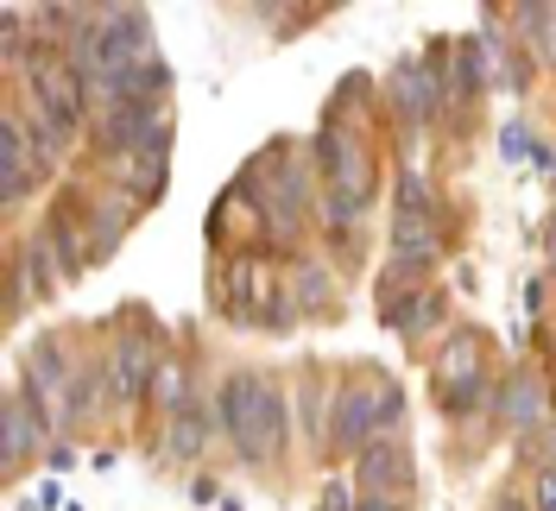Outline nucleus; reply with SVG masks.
Returning a JSON list of instances; mask_svg holds the SVG:
<instances>
[{"instance_id": "nucleus-19", "label": "nucleus", "mask_w": 556, "mask_h": 511, "mask_svg": "<svg viewBox=\"0 0 556 511\" xmlns=\"http://www.w3.org/2000/svg\"><path fill=\"white\" fill-rule=\"evenodd\" d=\"M500 152H506V158H525V152H531L525 127H506V133H500Z\"/></svg>"}, {"instance_id": "nucleus-6", "label": "nucleus", "mask_w": 556, "mask_h": 511, "mask_svg": "<svg viewBox=\"0 0 556 511\" xmlns=\"http://www.w3.org/2000/svg\"><path fill=\"white\" fill-rule=\"evenodd\" d=\"M437 95H443V89H437V69L399 64V76H392V102H399V114H405V120H417V127H424V120L437 114Z\"/></svg>"}, {"instance_id": "nucleus-3", "label": "nucleus", "mask_w": 556, "mask_h": 511, "mask_svg": "<svg viewBox=\"0 0 556 511\" xmlns=\"http://www.w3.org/2000/svg\"><path fill=\"white\" fill-rule=\"evenodd\" d=\"M26 89H33L38 114H51V120H64V127H83V76H76V64L33 58V64H26Z\"/></svg>"}, {"instance_id": "nucleus-13", "label": "nucleus", "mask_w": 556, "mask_h": 511, "mask_svg": "<svg viewBox=\"0 0 556 511\" xmlns=\"http://www.w3.org/2000/svg\"><path fill=\"white\" fill-rule=\"evenodd\" d=\"M399 203H405V215H437V196H430L424 170H399Z\"/></svg>"}, {"instance_id": "nucleus-18", "label": "nucleus", "mask_w": 556, "mask_h": 511, "mask_svg": "<svg viewBox=\"0 0 556 511\" xmlns=\"http://www.w3.org/2000/svg\"><path fill=\"white\" fill-rule=\"evenodd\" d=\"M329 304V278H323V266H304V278H298V309H316Z\"/></svg>"}, {"instance_id": "nucleus-7", "label": "nucleus", "mask_w": 556, "mask_h": 511, "mask_svg": "<svg viewBox=\"0 0 556 511\" xmlns=\"http://www.w3.org/2000/svg\"><path fill=\"white\" fill-rule=\"evenodd\" d=\"M146 379H152V367H146V341L121 335L114 341V360H108V385H114V398H139Z\"/></svg>"}, {"instance_id": "nucleus-12", "label": "nucleus", "mask_w": 556, "mask_h": 511, "mask_svg": "<svg viewBox=\"0 0 556 511\" xmlns=\"http://www.w3.org/2000/svg\"><path fill=\"white\" fill-rule=\"evenodd\" d=\"M177 455V461H197L208 448V410H203V398H190V405L177 410V423H172V443H165Z\"/></svg>"}, {"instance_id": "nucleus-22", "label": "nucleus", "mask_w": 556, "mask_h": 511, "mask_svg": "<svg viewBox=\"0 0 556 511\" xmlns=\"http://www.w3.org/2000/svg\"><path fill=\"white\" fill-rule=\"evenodd\" d=\"M500 511H525V499H513V493H506V499H500Z\"/></svg>"}, {"instance_id": "nucleus-15", "label": "nucleus", "mask_w": 556, "mask_h": 511, "mask_svg": "<svg viewBox=\"0 0 556 511\" xmlns=\"http://www.w3.org/2000/svg\"><path fill=\"white\" fill-rule=\"evenodd\" d=\"M525 33L538 38V51L556 64V7H525Z\"/></svg>"}, {"instance_id": "nucleus-8", "label": "nucleus", "mask_w": 556, "mask_h": 511, "mask_svg": "<svg viewBox=\"0 0 556 511\" xmlns=\"http://www.w3.org/2000/svg\"><path fill=\"white\" fill-rule=\"evenodd\" d=\"M392 259H399V266L437 259V228H430V215H405V208H399V221H392Z\"/></svg>"}, {"instance_id": "nucleus-20", "label": "nucleus", "mask_w": 556, "mask_h": 511, "mask_svg": "<svg viewBox=\"0 0 556 511\" xmlns=\"http://www.w3.org/2000/svg\"><path fill=\"white\" fill-rule=\"evenodd\" d=\"M538 506L556 511V468H544V474H538Z\"/></svg>"}, {"instance_id": "nucleus-16", "label": "nucleus", "mask_w": 556, "mask_h": 511, "mask_svg": "<svg viewBox=\"0 0 556 511\" xmlns=\"http://www.w3.org/2000/svg\"><path fill=\"white\" fill-rule=\"evenodd\" d=\"M96 398H102V367H83V373L70 379V417H83Z\"/></svg>"}, {"instance_id": "nucleus-11", "label": "nucleus", "mask_w": 556, "mask_h": 511, "mask_svg": "<svg viewBox=\"0 0 556 511\" xmlns=\"http://www.w3.org/2000/svg\"><path fill=\"white\" fill-rule=\"evenodd\" d=\"M361 480L374 486V493H386V486H399L405 480V448L392 443V436H380V443L361 448Z\"/></svg>"}, {"instance_id": "nucleus-14", "label": "nucleus", "mask_w": 556, "mask_h": 511, "mask_svg": "<svg viewBox=\"0 0 556 511\" xmlns=\"http://www.w3.org/2000/svg\"><path fill=\"white\" fill-rule=\"evenodd\" d=\"M26 272H33L38 291H58V259H51V240L33 234V246H26Z\"/></svg>"}, {"instance_id": "nucleus-2", "label": "nucleus", "mask_w": 556, "mask_h": 511, "mask_svg": "<svg viewBox=\"0 0 556 511\" xmlns=\"http://www.w3.org/2000/svg\"><path fill=\"white\" fill-rule=\"evenodd\" d=\"M399 410H405V398H399L392 385H342V392H336V417H329V423H336L329 436L361 455L367 443H380L386 430L399 423Z\"/></svg>"}, {"instance_id": "nucleus-1", "label": "nucleus", "mask_w": 556, "mask_h": 511, "mask_svg": "<svg viewBox=\"0 0 556 511\" xmlns=\"http://www.w3.org/2000/svg\"><path fill=\"white\" fill-rule=\"evenodd\" d=\"M222 430L247 461H273L285 448V392L266 373H235L222 385Z\"/></svg>"}, {"instance_id": "nucleus-17", "label": "nucleus", "mask_w": 556, "mask_h": 511, "mask_svg": "<svg viewBox=\"0 0 556 511\" xmlns=\"http://www.w3.org/2000/svg\"><path fill=\"white\" fill-rule=\"evenodd\" d=\"M152 392L165 398V405H190V379H184V367H159V379H152Z\"/></svg>"}, {"instance_id": "nucleus-21", "label": "nucleus", "mask_w": 556, "mask_h": 511, "mask_svg": "<svg viewBox=\"0 0 556 511\" xmlns=\"http://www.w3.org/2000/svg\"><path fill=\"white\" fill-rule=\"evenodd\" d=\"M361 511H399V506H392V499H367Z\"/></svg>"}, {"instance_id": "nucleus-10", "label": "nucleus", "mask_w": 556, "mask_h": 511, "mask_svg": "<svg viewBox=\"0 0 556 511\" xmlns=\"http://www.w3.org/2000/svg\"><path fill=\"white\" fill-rule=\"evenodd\" d=\"M64 379H76V373H64V347H58V341H38L33 360H26V392H33L38 405H51V392H58Z\"/></svg>"}, {"instance_id": "nucleus-9", "label": "nucleus", "mask_w": 556, "mask_h": 511, "mask_svg": "<svg viewBox=\"0 0 556 511\" xmlns=\"http://www.w3.org/2000/svg\"><path fill=\"white\" fill-rule=\"evenodd\" d=\"M544 410H551V398H544V385H538L531 373H519L506 392H500V417H506V423H519V430H538V423H544Z\"/></svg>"}, {"instance_id": "nucleus-5", "label": "nucleus", "mask_w": 556, "mask_h": 511, "mask_svg": "<svg viewBox=\"0 0 556 511\" xmlns=\"http://www.w3.org/2000/svg\"><path fill=\"white\" fill-rule=\"evenodd\" d=\"M45 430H51V405H38L26 385H20V392H7V430H0V461H7V468H20V461H26V448L45 443Z\"/></svg>"}, {"instance_id": "nucleus-4", "label": "nucleus", "mask_w": 556, "mask_h": 511, "mask_svg": "<svg viewBox=\"0 0 556 511\" xmlns=\"http://www.w3.org/2000/svg\"><path fill=\"white\" fill-rule=\"evenodd\" d=\"M45 170H51V165L38 158L26 120H20V114H7V120H0V203L13 208L26 190H33V177H45Z\"/></svg>"}]
</instances>
